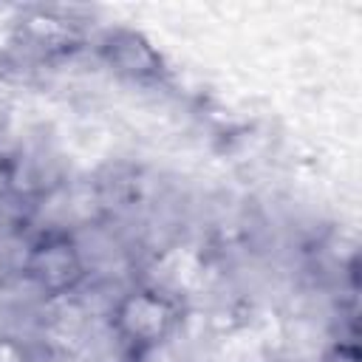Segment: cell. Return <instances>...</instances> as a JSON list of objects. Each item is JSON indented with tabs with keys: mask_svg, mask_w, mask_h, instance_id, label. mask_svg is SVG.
I'll return each instance as SVG.
<instances>
[{
	"mask_svg": "<svg viewBox=\"0 0 362 362\" xmlns=\"http://www.w3.org/2000/svg\"><path fill=\"white\" fill-rule=\"evenodd\" d=\"M23 274L48 300L74 294L88 277V260L76 238L65 229L42 232L25 252Z\"/></svg>",
	"mask_w": 362,
	"mask_h": 362,
	"instance_id": "7a4b0ae2",
	"label": "cell"
},
{
	"mask_svg": "<svg viewBox=\"0 0 362 362\" xmlns=\"http://www.w3.org/2000/svg\"><path fill=\"white\" fill-rule=\"evenodd\" d=\"M99 57L119 76L133 82H158L167 68L153 42L133 28H110L99 42Z\"/></svg>",
	"mask_w": 362,
	"mask_h": 362,
	"instance_id": "3957f363",
	"label": "cell"
},
{
	"mask_svg": "<svg viewBox=\"0 0 362 362\" xmlns=\"http://www.w3.org/2000/svg\"><path fill=\"white\" fill-rule=\"evenodd\" d=\"M322 362H362V356H359L356 342L337 339V342L322 354Z\"/></svg>",
	"mask_w": 362,
	"mask_h": 362,
	"instance_id": "277c9868",
	"label": "cell"
},
{
	"mask_svg": "<svg viewBox=\"0 0 362 362\" xmlns=\"http://www.w3.org/2000/svg\"><path fill=\"white\" fill-rule=\"evenodd\" d=\"M184 322V305L175 294L158 286H133L110 308L113 337L130 354L161 348Z\"/></svg>",
	"mask_w": 362,
	"mask_h": 362,
	"instance_id": "6da1fadb",
	"label": "cell"
}]
</instances>
